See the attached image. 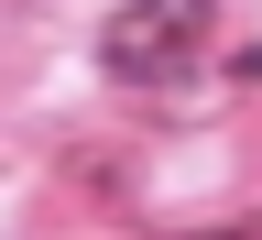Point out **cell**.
<instances>
[{
	"instance_id": "6da1fadb",
	"label": "cell",
	"mask_w": 262,
	"mask_h": 240,
	"mask_svg": "<svg viewBox=\"0 0 262 240\" xmlns=\"http://www.w3.org/2000/svg\"><path fill=\"white\" fill-rule=\"evenodd\" d=\"M208 33H219L208 0H120L110 33H98V66L120 88H186L196 55H208Z\"/></svg>"
}]
</instances>
